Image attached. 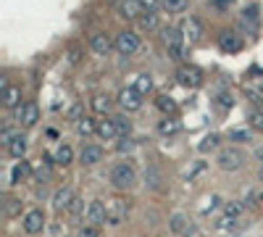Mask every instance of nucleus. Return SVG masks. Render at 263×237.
<instances>
[{"label":"nucleus","mask_w":263,"mask_h":237,"mask_svg":"<svg viewBox=\"0 0 263 237\" xmlns=\"http://www.w3.org/2000/svg\"><path fill=\"white\" fill-rule=\"evenodd\" d=\"M248 121H250V126H253V129H258V132H263V111H250Z\"/></svg>","instance_id":"obj_35"},{"label":"nucleus","mask_w":263,"mask_h":237,"mask_svg":"<svg viewBox=\"0 0 263 237\" xmlns=\"http://www.w3.org/2000/svg\"><path fill=\"white\" fill-rule=\"evenodd\" d=\"M6 148H8V153H11L13 158H24V153H27V137H24V135H13V137L6 142Z\"/></svg>","instance_id":"obj_18"},{"label":"nucleus","mask_w":263,"mask_h":237,"mask_svg":"<svg viewBox=\"0 0 263 237\" xmlns=\"http://www.w3.org/2000/svg\"><path fill=\"white\" fill-rule=\"evenodd\" d=\"M79 237H100V232H98V227H90V224H87V227L79 232Z\"/></svg>","instance_id":"obj_41"},{"label":"nucleus","mask_w":263,"mask_h":237,"mask_svg":"<svg viewBox=\"0 0 263 237\" xmlns=\"http://www.w3.org/2000/svg\"><path fill=\"white\" fill-rule=\"evenodd\" d=\"M16 119L21 126H34L37 119H40V108H37V103H24V105H18L16 108Z\"/></svg>","instance_id":"obj_11"},{"label":"nucleus","mask_w":263,"mask_h":237,"mask_svg":"<svg viewBox=\"0 0 263 237\" xmlns=\"http://www.w3.org/2000/svg\"><path fill=\"white\" fill-rule=\"evenodd\" d=\"M182 32H184V37H190L192 42H195V40H200V34H203V24H200V19H195V16H190V19L184 21V27H182Z\"/></svg>","instance_id":"obj_20"},{"label":"nucleus","mask_w":263,"mask_h":237,"mask_svg":"<svg viewBox=\"0 0 263 237\" xmlns=\"http://www.w3.org/2000/svg\"><path fill=\"white\" fill-rule=\"evenodd\" d=\"M168 227H171V232H174V234H182V237H190V234H195V227L187 222V216H184V213H171Z\"/></svg>","instance_id":"obj_14"},{"label":"nucleus","mask_w":263,"mask_h":237,"mask_svg":"<svg viewBox=\"0 0 263 237\" xmlns=\"http://www.w3.org/2000/svg\"><path fill=\"white\" fill-rule=\"evenodd\" d=\"M187 6H190V0H163L166 13H184Z\"/></svg>","instance_id":"obj_31"},{"label":"nucleus","mask_w":263,"mask_h":237,"mask_svg":"<svg viewBox=\"0 0 263 237\" xmlns=\"http://www.w3.org/2000/svg\"><path fill=\"white\" fill-rule=\"evenodd\" d=\"M140 95H147L150 90H153V79H150V74H140L137 79H135V84H132Z\"/></svg>","instance_id":"obj_29"},{"label":"nucleus","mask_w":263,"mask_h":237,"mask_svg":"<svg viewBox=\"0 0 263 237\" xmlns=\"http://www.w3.org/2000/svg\"><path fill=\"white\" fill-rule=\"evenodd\" d=\"M105 208H108V224H111V227H121V222L126 219V200L114 198V200L105 203Z\"/></svg>","instance_id":"obj_9"},{"label":"nucleus","mask_w":263,"mask_h":237,"mask_svg":"<svg viewBox=\"0 0 263 237\" xmlns=\"http://www.w3.org/2000/svg\"><path fill=\"white\" fill-rule=\"evenodd\" d=\"M98 135H100L103 140H114V137L119 135L116 121H114V119H103V121L98 124Z\"/></svg>","instance_id":"obj_22"},{"label":"nucleus","mask_w":263,"mask_h":237,"mask_svg":"<svg viewBox=\"0 0 263 237\" xmlns=\"http://www.w3.org/2000/svg\"><path fill=\"white\" fill-rule=\"evenodd\" d=\"M203 169H205V161H195V166H192V169H187V171H184V177H187V179H190V182H192V179H195V177H197V174H200V171H203Z\"/></svg>","instance_id":"obj_37"},{"label":"nucleus","mask_w":263,"mask_h":237,"mask_svg":"<svg viewBox=\"0 0 263 237\" xmlns=\"http://www.w3.org/2000/svg\"><path fill=\"white\" fill-rule=\"evenodd\" d=\"M248 87H250V84H248ZM253 90H255L258 95H263V82H255V84H253Z\"/></svg>","instance_id":"obj_44"},{"label":"nucleus","mask_w":263,"mask_h":237,"mask_svg":"<svg viewBox=\"0 0 263 237\" xmlns=\"http://www.w3.org/2000/svg\"><path fill=\"white\" fill-rule=\"evenodd\" d=\"M218 48L224 53H239L242 50V37L232 29H224V32H218Z\"/></svg>","instance_id":"obj_10"},{"label":"nucleus","mask_w":263,"mask_h":237,"mask_svg":"<svg viewBox=\"0 0 263 237\" xmlns=\"http://www.w3.org/2000/svg\"><path fill=\"white\" fill-rule=\"evenodd\" d=\"M71 203H74V190H71V187H61V190H55V195H53V208H55V211L69 208Z\"/></svg>","instance_id":"obj_17"},{"label":"nucleus","mask_w":263,"mask_h":237,"mask_svg":"<svg viewBox=\"0 0 263 237\" xmlns=\"http://www.w3.org/2000/svg\"><path fill=\"white\" fill-rule=\"evenodd\" d=\"M84 224H90V227H103V224H108V208H105V203L103 200H92L90 206H87V211H84Z\"/></svg>","instance_id":"obj_7"},{"label":"nucleus","mask_w":263,"mask_h":237,"mask_svg":"<svg viewBox=\"0 0 263 237\" xmlns=\"http://www.w3.org/2000/svg\"><path fill=\"white\" fill-rule=\"evenodd\" d=\"M92 108L98 111V114H108L114 108V98L111 95H95L92 98Z\"/></svg>","instance_id":"obj_26"},{"label":"nucleus","mask_w":263,"mask_h":237,"mask_svg":"<svg viewBox=\"0 0 263 237\" xmlns=\"http://www.w3.org/2000/svg\"><path fill=\"white\" fill-rule=\"evenodd\" d=\"M203 71L197 69V66H190V63H184V66H179L177 69V82L182 84V87H190V90H195V87H200L203 84Z\"/></svg>","instance_id":"obj_5"},{"label":"nucleus","mask_w":263,"mask_h":237,"mask_svg":"<svg viewBox=\"0 0 263 237\" xmlns=\"http://www.w3.org/2000/svg\"><path fill=\"white\" fill-rule=\"evenodd\" d=\"M77 129H79V135L90 137V135H95V132H98V124H95L92 119H87V116H84V119H79V121H77Z\"/></svg>","instance_id":"obj_32"},{"label":"nucleus","mask_w":263,"mask_h":237,"mask_svg":"<svg viewBox=\"0 0 263 237\" xmlns=\"http://www.w3.org/2000/svg\"><path fill=\"white\" fill-rule=\"evenodd\" d=\"M140 6H142L145 11H156V8H158V0H140Z\"/></svg>","instance_id":"obj_42"},{"label":"nucleus","mask_w":263,"mask_h":237,"mask_svg":"<svg viewBox=\"0 0 263 237\" xmlns=\"http://www.w3.org/2000/svg\"><path fill=\"white\" fill-rule=\"evenodd\" d=\"M258 158H263V148H260V150H258Z\"/></svg>","instance_id":"obj_46"},{"label":"nucleus","mask_w":263,"mask_h":237,"mask_svg":"<svg viewBox=\"0 0 263 237\" xmlns=\"http://www.w3.org/2000/svg\"><path fill=\"white\" fill-rule=\"evenodd\" d=\"M3 105L6 108H18L21 105V90L18 87H6L3 90Z\"/></svg>","instance_id":"obj_23"},{"label":"nucleus","mask_w":263,"mask_h":237,"mask_svg":"<svg viewBox=\"0 0 263 237\" xmlns=\"http://www.w3.org/2000/svg\"><path fill=\"white\" fill-rule=\"evenodd\" d=\"M29 174H32L29 163H27V161H16V166H13V171H11V185H21Z\"/></svg>","instance_id":"obj_21"},{"label":"nucleus","mask_w":263,"mask_h":237,"mask_svg":"<svg viewBox=\"0 0 263 237\" xmlns=\"http://www.w3.org/2000/svg\"><path fill=\"white\" fill-rule=\"evenodd\" d=\"M234 3H237V0H211V8H216V11H229Z\"/></svg>","instance_id":"obj_38"},{"label":"nucleus","mask_w":263,"mask_h":237,"mask_svg":"<svg viewBox=\"0 0 263 237\" xmlns=\"http://www.w3.org/2000/svg\"><path fill=\"white\" fill-rule=\"evenodd\" d=\"M145 13V8L140 6V0H121L119 3V16L126 21H137Z\"/></svg>","instance_id":"obj_13"},{"label":"nucleus","mask_w":263,"mask_h":237,"mask_svg":"<svg viewBox=\"0 0 263 237\" xmlns=\"http://www.w3.org/2000/svg\"><path fill=\"white\" fill-rule=\"evenodd\" d=\"M184 32L182 29H177V27H168V29H163V42H166V48H168V56L174 58V61H179L182 56H184Z\"/></svg>","instance_id":"obj_3"},{"label":"nucleus","mask_w":263,"mask_h":237,"mask_svg":"<svg viewBox=\"0 0 263 237\" xmlns=\"http://www.w3.org/2000/svg\"><path fill=\"white\" fill-rule=\"evenodd\" d=\"M260 179H263V169H260Z\"/></svg>","instance_id":"obj_47"},{"label":"nucleus","mask_w":263,"mask_h":237,"mask_svg":"<svg viewBox=\"0 0 263 237\" xmlns=\"http://www.w3.org/2000/svg\"><path fill=\"white\" fill-rule=\"evenodd\" d=\"M114 48H116L121 56H135V53L140 50V37H137L135 32L124 29V32H119V34H116V40H114Z\"/></svg>","instance_id":"obj_6"},{"label":"nucleus","mask_w":263,"mask_h":237,"mask_svg":"<svg viewBox=\"0 0 263 237\" xmlns=\"http://www.w3.org/2000/svg\"><path fill=\"white\" fill-rule=\"evenodd\" d=\"M79 111H82L79 105H74V108H71V119H74V121H79Z\"/></svg>","instance_id":"obj_45"},{"label":"nucleus","mask_w":263,"mask_h":237,"mask_svg":"<svg viewBox=\"0 0 263 237\" xmlns=\"http://www.w3.org/2000/svg\"><path fill=\"white\" fill-rule=\"evenodd\" d=\"M74 161V150H71V145H61L58 148V153H55V163L58 166H69Z\"/></svg>","instance_id":"obj_28"},{"label":"nucleus","mask_w":263,"mask_h":237,"mask_svg":"<svg viewBox=\"0 0 263 237\" xmlns=\"http://www.w3.org/2000/svg\"><path fill=\"white\" fill-rule=\"evenodd\" d=\"M239 29L245 34H255L260 29V6L258 3L242 8V13H239Z\"/></svg>","instance_id":"obj_4"},{"label":"nucleus","mask_w":263,"mask_h":237,"mask_svg":"<svg viewBox=\"0 0 263 237\" xmlns=\"http://www.w3.org/2000/svg\"><path fill=\"white\" fill-rule=\"evenodd\" d=\"M218 145V135H205V140L200 142V150L205 153V150H211V148H216Z\"/></svg>","instance_id":"obj_39"},{"label":"nucleus","mask_w":263,"mask_h":237,"mask_svg":"<svg viewBox=\"0 0 263 237\" xmlns=\"http://www.w3.org/2000/svg\"><path fill=\"white\" fill-rule=\"evenodd\" d=\"M142 98H145V95H140L135 87H124V90L119 93V105H121L124 111H129V114H132V111H140V108H142Z\"/></svg>","instance_id":"obj_8"},{"label":"nucleus","mask_w":263,"mask_h":237,"mask_svg":"<svg viewBox=\"0 0 263 237\" xmlns=\"http://www.w3.org/2000/svg\"><path fill=\"white\" fill-rule=\"evenodd\" d=\"M111 182H114V187H119V190H129L132 185L137 182V171H135V166L126 163V161L116 163V166L111 169Z\"/></svg>","instance_id":"obj_2"},{"label":"nucleus","mask_w":263,"mask_h":237,"mask_svg":"<svg viewBox=\"0 0 263 237\" xmlns=\"http://www.w3.org/2000/svg\"><path fill=\"white\" fill-rule=\"evenodd\" d=\"M145 185H147L150 190H158V187H161V171H158L156 166H150V169L145 171Z\"/></svg>","instance_id":"obj_30"},{"label":"nucleus","mask_w":263,"mask_h":237,"mask_svg":"<svg viewBox=\"0 0 263 237\" xmlns=\"http://www.w3.org/2000/svg\"><path fill=\"white\" fill-rule=\"evenodd\" d=\"M114 121H116V129H119V135L121 137H129L132 135V121L121 114V116H114Z\"/></svg>","instance_id":"obj_33"},{"label":"nucleus","mask_w":263,"mask_h":237,"mask_svg":"<svg viewBox=\"0 0 263 237\" xmlns=\"http://www.w3.org/2000/svg\"><path fill=\"white\" fill-rule=\"evenodd\" d=\"M229 140H234V142H250L253 140V132H250V129H245V126H232L229 129Z\"/></svg>","instance_id":"obj_27"},{"label":"nucleus","mask_w":263,"mask_h":237,"mask_svg":"<svg viewBox=\"0 0 263 237\" xmlns=\"http://www.w3.org/2000/svg\"><path fill=\"white\" fill-rule=\"evenodd\" d=\"M90 48H92V53H98V56H105L108 50L114 48V42L108 40V34H105V32H95V34L90 37Z\"/></svg>","instance_id":"obj_16"},{"label":"nucleus","mask_w":263,"mask_h":237,"mask_svg":"<svg viewBox=\"0 0 263 237\" xmlns=\"http://www.w3.org/2000/svg\"><path fill=\"white\" fill-rule=\"evenodd\" d=\"M216 105H218L221 111H229L232 105H234V98H232L229 93H218V95H216Z\"/></svg>","instance_id":"obj_34"},{"label":"nucleus","mask_w":263,"mask_h":237,"mask_svg":"<svg viewBox=\"0 0 263 237\" xmlns=\"http://www.w3.org/2000/svg\"><path fill=\"white\" fill-rule=\"evenodd\" d=\"M260 200H263V195H260Z\"/></svg>","instance_id":"obj_48"},{"label":"nucleus","mask_w":263,"mask_h":237,"mask_svg":"<svg viewBox=\"0 0 263 237\" xmlns=\"http://www.w3.org/2000/svg\"><path fill=\"white\" fill-rule=\"evenodd\" d=\"M158 132H161L163 137L179 135V132H182V124H179V119H174V116H166V119H161V124H158Z\"/></svg>","instance_id":"obj_19"},{"label":"nucleus","mask_w":263,"mask_h":237,"mask_svg":"<svg viewBox=\"0 0 263 237\" xmlns=\"http://www.w3.org/2000/svg\"><path fill=\"white\" fill-rule=\"evenodd\" d=\"M156 105H158V108H161L166 116H174V114H177V108H179L177 100L168 98V95H158V98H156Z\"/></svg>","instance_id":"obj_24"},{"label":"nucleus","mask_w":263,"mask_h":237,"mask_svg":"<svg viewBox=\"0 0 263 237\" xmlns=\"http://www.w3.org/2000/svg\"><path fill=\"white\" fill-rule=\"evenodd\" d=\"M116 150H119V153H129V150H135V142H132V140H119L116 142Z\"/></svg>","instance_id":"obj_40"},{"label":"nucleus","mask_w":263,"mask_h":237,"mask_svg":"<svg viewBox=\"0 0 263 237\" xmlns=\"http://www.w3.org/2000/svg\"><path fill=\"white\" fill-rule=\"evenodd\" d=\"M79 161H82L84 166L100 163V161H103V148H100V145H84L82 153H79Z\"/></svg>","instance_id":"obj_15"},{"label":"nucleus","mask_w":263,"mask_h":237,"mask_svg":"<svg viewBox=\"0 0 263 237\" xmlns=\"http://www.w3.org/2000/svg\"><path fill=\"white\" fill-rule=\"evenodd\" d=\"M42 227H45V213L40 208H32V211L24 213V232L27 234H40Z\"/></svg>","instance_id":"obj_12"},{"label":"nucleus","mask_w":263,"mask_h":237,"mask_svg":"<svg viewBox=\"0 0 263 237\" xmlns=\"http://www.w3.org/2000/svg\"><path fill=\"white\" fill-rule=\"evenodd\" d=\"M245 161H248L245 150H242V148H234V145H229V148H224V150H218V156H216L218 169H224V171H237V169H242Z\"/></svg>","instance_id":"obj_1"},{"label":"nucleus","mask_w":263,"mask_h":237,"mask_svg":"<svg viewBox=\"0 0 263 237\" xmlns=\"http://www.w3.org/2000/svg\"><path fill=\"white\" fill-rule=\"evenodd\" d=\"M16 203H18V200H8V213H16V211H18Z\"/></svg>","instance_id":"obj_43"},{"label":"nucleus","mask_w":263,"mask_h":237,"mask_svg":"<svg viewBox=\"0 0 263 237\" xmlns=\"http://www.w3.org/2000/svg\"><path fill=\"white\" fill-rule=\"evenodd\" d=\"M137 24H140V29H145V32H153L158 27V16H156V11H145L140 19H137Z\"/></svg>","instance_id":"obj_25"},{"label":"nucleus","mask_w":263,"mask_h":237,"mask_svg":"<svg viewBox=\"0 0 263 237\" xmlns=\"http://www.w3.org/2000/svg\"><path fill=\"white\" fill-rule=\"evenodd\" d=\"M239 213H242V206H239V203H227V208H224V216H229V219H237L239 216Z\"/></svg>","instance_id":"obj_36"}]
</instances>
